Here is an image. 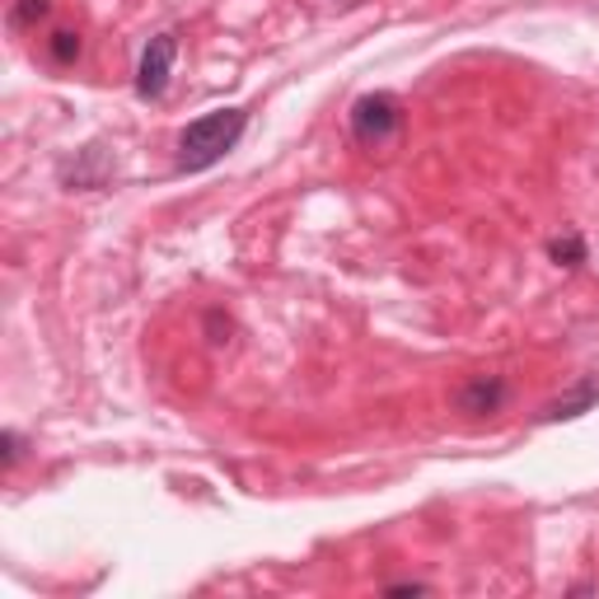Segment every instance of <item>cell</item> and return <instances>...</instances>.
I'll return each instance as SVG.
<instances>
[{"label": "cell", "mask_w": 599, "mask_h": 599, "mask_svg": "<svg viewBox=\"0 0 599 599\" xmlns=\"http://www.w3.org/2000/svg\"><path fill=\"white\" fill-rule=\"evenodd\" d=\"M173 57H179V43H173V33H155V38L146 43V52H140V61H136V94L146 99V103L165 99Z\"/></svg>", "instance_id": "obj_3"}, {"label": "cell", "mask_w": 599, "mask_h": 599, "mask_svg": "<svg viewBox=\"0 0 599 599\" xmlns=\"http://www.w3.org/2000/svg\"><path fill=\"white\" fill-rule=\"evenodd\" d=\"M389 595H427V586L421 580H398V586H389Z\"/></svg>", "instance_id": "obj_11"}, {"label": "cell", "mask_w": 599, "mask_h": 599, "mask_svg": "<svg viewBox=\"0 0 599 599\" xmlns=\"http://www.w3.org/2000/svg\"><path fill=\"white\" fill-rule=\"evenodd\" d=\"M244 127H249V113L244 109H216V113H202L197 122H188L179 136V169L202 173L216 160H225V155L239 146Z\"/></svg>", "instance_id": "obj_1"}, {"label": "cell", "mask_w": 599, "mask_h": 599, "mask_svg": "<svg viewBox=\"0 0 599 599\" xmlns=\"http://www.w3.org/2000/svg\"><path fill=\"white\" fill-rule=\"evenodd\" d=\"M549 258L557 262V268H580V262L590 258L586 235H580V230H562V235L549 244Z\"/></svg>", "instance_id": "obj_6"}, {"label": "cell", "mask_w": 599, "mask_h": 599, "mask_svg": "<svg viewBox=\"0 0 599 599\" xmlns=\"http://www.w3.org/2000/svg\"><path fill=\"white\" fill-rule=\"evenodd\" d=\"M47 10H52V0H14L10 24H14V29H33L38 20H47Z\"/></svg>", "instance_id": "obj_7"}, {"label": "cell", "mask_w": 599, "mask_h": 599, "mask_svg": "<svg viewBox=\"0 0 599 599\" xmlns=\"http://www.w3.org/2000/svg\"><path fill=\"white\" fill-rule=\"evenodd\" d=\"M206 332H211V347H225V342H230V332H235V324L225 319L221 309H206Z\"/></svg>", "instance_id": "obj_10"}, {"label": "cell", "mask_w": 599, "mask_h": 599, "mask_svg": "<svg viewBox=\"0 0 599 599\" xmlns=\"http://www.w3.org/2000/svg\"><path fill=\"white\" fill-rule=\"evenodd\" d=\"M590 408H599V380H595V375L576 380L567 394H557V398L543 403L539 421H572V417H586Z\"/></svg>", "instance_id": "obj_5"}, {"label": "cell", "mask_w": 599, "mask_h": 599, "mask_svg": "<svg viewBox=\"0 0 599 599\" xmlns=\"http://www.w3.org/2000/svg\"><path fill=\"white\" fill-rule=\"evenodd\" d=\"M510 398L506 380L501 375H473L460 394H454V403H460V412L468 417H487V412H501V403Z\"/></svg>", "instance_id": "obj_4"}, {"label": "cell", "mask_w": 599, "mask_h": 599, "mask_svg": "<svg viewBox=\"0 0 599 599\" xmlns=\"http://www.w3.org/2000/svg\"><path fill=\"white\" fill-rule=\"evenodd\" d=\"M47 52H52V61L57 66H70L80 57V33H70V29H61V33H52V43H47Z\"/></svg>", "instance_id": "obj_8"}, {"label": "cell", "mask_w": 599, "mask_h": 599, "mask_svg": "<svg viewBox=\"0 0 599 599\" xmlns=\"http://www.w3.org/2000/svg\"><path fill=\"white\" fill-rule=\"evenodd\" d=\"M24 460V440L20 431H0V464H5V473Z\"/></svg>", "instance_id": "obj_9"}, {"label": "cell", "mask_w": 599, "mask_h": 599, "mask_svg": "<svg viewBox=\"0 0 599 599\" xmlns=\"http://www.w3.org/2000/svg\"><path fill=\"white\" fill-rule=\"evenodd\" d=\"M403 127V103L389 90H375V94H361L351 103V136L361 146H384L389 136H398Z\"/></svg>", "instance_id": "obj_2"}]
</instances>
